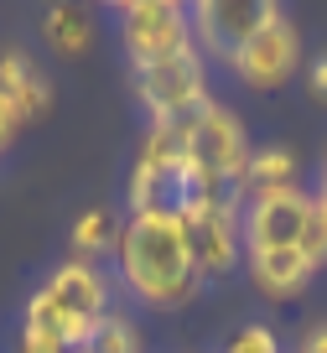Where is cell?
<instances>
[{
    "label": "cell",
    "mask_w": 327,
    "mask_h": 353,
    "mask_svg": "<svg viewBox=\"0 0 327 353\" xmlns=\"http://www.w3.org/2000/svg\"><path fill=\"white\" fill-rule=\"evenodd\" d=\"M296 250L312 265H327V208L317 198H312V213H306V229H301V244H296Z\"/></svg>",
    "instance_id": "ac0fdd59"
},
{
    "label": "cell",
    "mask_w": 327,
    "mask_h": 353,
    "mask_svg": "<svg viewBox=\"0 0 327 353\" xmlns=\"http://www.w3.org/2000/svg\"><path fill=\"white\" fill-rule=\"evenodd\" d=\"M312 198H317V203H322V208H327V182H322V188H317V192H312Z\"/></svg>",
    "instance_id": "cb8c5ba5"
},
{
    "label": "cell",
    "mask_w": 327,
    "mask_h": 353,
    "mask_svg": "<svg viewBox=\"0 0 327 353\" xmlns=\"http://www.w3.org/2000/svg\"><path fill=\"white\" fill-rule=\"evenodd\" d=\"M224 353H281V338H275V327H265V322H250V327H239L224 343Z\"/></svg>",
    "instance_id": "d6986e66"
},
{
    "label": "cell",
    "mask_w": 327,
    "mask_h": 353,
    "mask_svg": "<svg viewBox=\"0 0 327 353\" xmlns=\"http://www.w3.org/2000/svg\"><path fill=\"white\" fill-rule=\"evenodd\" d=\"M306 88H312V99L327 104V52H317L312 63H306Z\"/></svg>",
    "instance_id": "ffe728a7"
},
{
    "label": "cell",
    "mask_w": 327,
    "mask_h": 353,
    "mask_svg": "<svg viewBox=\"0 0 327 353\" xmlns=\"http://www.w3.org/2000/svg\"><path fill=\"white\" fill-rule=\"evenodd\" d=\"M0 94L11 99V110L21 114V125L52 110V83H47V73L21 47H6V52H0Z\"/></svg>",
    "instance_id": "7c38bea8"
},
{
    "label": "cell",
    "mask_w": 327,
    "mask_h": 353,
    "mask_svg": "<svg viewBox=\"0 0 327 353\" xmlns=\"http://www.w3.org/2000/svg\"><path fill=\"white\" fill-rule=\"evenodd\" d=\"M275 11H281L275 0H197L187 16H192V42H197V52L218 57V63H234V57H239V47L250 42V37L260 32Z\"/></svg>",
    "instance_id": "8992f818"
},
{
    "label": "cell",
    "mask_w": 327,
    "mask_h": 353,
    "mask_svg": "<svg viewBox=\"0 0 327 353\" xmlns=\"http://www.w3.org/2000/svg\"><path fill=\"white\" fill-rule=\"evenodd\" d=\"M42 37L57 47V52L78 57L88 42H94V26H88V16L78 11V6H52V11L42 16Z\"/></svg>",
    "instance_id": "9a60e30c"
},
{
    "label": "cell",
    "mask_w": 327,
    "mask_h": 353,
    "mask_svg": "<svg viewBox=\"0 0 327 353\" xmlns=\"http://www.w3.org/2000/svg\"><path fill=\"white\" fill-rule=\"evenodd\" d=\"M296 353H327V322H322V327H312V332H306V338H301V348H296Z\"/></svg>",
    "instance_id": "603a6c76"
},
{
    "label": "cell",
    "mask_w": 327,
    "mask_h": 353,
    "mask_svg": "<svg viewBox=\"0 0 327 353\" xmlns=\"http://www.w3.org/2000/svg\"><path fill=\"white\" fill-rule=\"evenodd\" d=\"M177 125V130L187 135V166H192L197 176H208V182H224V188L239 192V176L244 166H250V135H244L239 114L224 110L218 99H208L203 110H192L187 120H166Z\"/></svg>",
    "instance_id": "3957f363"
},
{
    "label": "cell",
    "mask_w": 327,
    "mask_h": 353,
    "mask_svg": "<svg viewBox=\"0 0 327 353\" xmlns=\"http://www.w3.org/2000/svg\"><path fill=\"white\" fill-rule=\"evenodd\" d=\"M16 353H83V348H63V343H47V338L21 332V338H16Z\"/></svg>",
    "instance_id": "7402d4cb"
},
{
    "label": "cell",
    "mask_w": 327,
    "mask_h": 353,
    "mask_svg": "<svg viewBox=\"0 0 327 353\" xmlns=\"http://www.w3.org/2000/svg\"><path fill=\"white\" fill-rule=\"evenodd\" d=\"M109 276L94 260H63L42 286L26 301L21 332L47 343H63V348H83L88 332L109 317Z\"/></svg>",
    "instance_id": "7a4b0ae2"
},
{
    "label": "cell",
    "mask_w": 327,
    "mask_h": 353,
    "mask_svg": "<svg viewBox=\"0 0 327 353\" xmlns=\"http://www.w3.org/2000/svg\"><path fill=\"white\" fill-rule=\"evenodd\" d=\"M312 213V192H270V198L244 203V254L250 250H296Z\"/></svg>",
    "instance_id": "9c48e42d"
},
{
    "label": "cell",
    "mask_w": 327,
    "mask_h": 353,
    "mask_svg": "<svg viewBox=\"0 0 327 353\" xmlns=\"http://www.w3.org/2000/svg\"><path fill=\"white\" fill-rule=\"evenodd\" d=\"M187 229V250L203 281L229 276L244 260V203H218V208H197L182 219Z\"/></svg>",
    "instance_id": "52a82bcc"
},
{
    "label": "cell",
    "mask_w": 327,
    "mask_h": 353,
    "mask_svg": "<svg viewBox=\"0 0 327 353\" xmlns=\"http://www.w3.org/2000/svg\"><path fill=\"white\" fill-rule=\"evenodd\" d=\"M120 42L130 52V68L161 63V57L192 52V16L177 0H125L120 6Z\"/></svg>",
    "instance_id": "5b68a950"
},
{
    "label": "cell",
    "mask_w": 327,
    "mask_h": 353,
    "mask_svg": "<svg viewBox=\"0 0 327 353\" xmlns=\"http://www.w3.org/2000/svg\"><path fill=\"white\" fill-rule=\"evenodd\" d=\"M296 63H301V37H296L291 16L275 11L270 21H265L260 32L239 47V57H234L229 68H234L250 88H281V83H291Z\"/></svg>",
    "instance_id": "ba28073f"
},
{
    "label": "cell",
    "mask_w": 327,
    "mask_h": 353,
    "mask_svg": "<svg viewBox=\"0 0 327 353\" xmlns=\"http://www.w3.org/2000/svg\"><path fill=\"white\" fill-rule=\"evenodd\" d=\"M296 156L286 145H260L250 151V166L239 176V203H255V198H270V192H291L296 188Z\"/></svg>",
    "instance_id": "4fadbf2b"
},
{
    "label": "cell",
    "mask_w": 327,
    "mask_h": 353,
    "mask_svg": "<svg viewBox=\"0 0 327 353\" xmlns=\"http://www.w3.org/2000/svg\"><path fill=\"white\" fill-rule=\"evenodd\" d=\"M115 270H120L125 291L146 307H187L203 291V276L187 250L182 219H161V213H130L115 239Z\"/></svg>",
    "instance_id": "6da1fadb"
},
{
    "label": "cell",
    "mask_w": 327,
    "mask_h": 353,
    "mask_svg": "<svg viewBox=\"0 0 327 353\" xmlns=\"http://www.w3.org/2000/svg\"><path fill=\"white\" fill-rule=\"evenodd\" d=\"M83 353H141V332H135V322H130V317L109 312V317L99 322L94 332H88Z\"/></svg>",
    "instance_id": "e0dca14e"
},
{
    "label": "cell",
    "mask_w": 327,
    "mask_h": 353,
    "mask_svg": "<svg viewBox=\"0 0 327 353\" xmlns=\"http://www.w3.org/2000/svg\"><path fill=\"white\" fill-rule=\"evenodd\" d=\"M16 130H21V114H16V110H11V99L0 94V151L16 141Z\"/></svg>",
    "instance_id": "44dd1931"
},
{
    "label": "cell",
    "mask_w": 327,
    "mask_h": 353,
    "mask_svg": "<svg viewBox=\"0 0 327 353\" xmlns=\"http://www.w3.org/2000/svg\"><path fill=\"white\" fill-rule=\"evenodd\" d=\"M115 239H120V219H115L109 208H88L83 219L73 223V260L115 254Z\"/></svg>",
    "instance_id": "5bb4252c"
},
{
    "label": "cell",
    "mask_w": 327,
    "mask_h": 353,
    "mask_svg": "<svg viewBox=\"0 0 327 353\" xmlns=\"http://www.w3.org/2000/svg\"><path fill=\"white\" fill-rule=\"evenodd\" d=\"M135 73V94H141L146 114L156 125L166 120H187L192 110H203L213 94H208V63L203 52H177V57H161V63H146V68H130Z\"/></svg>",
    "instance_id": "277c9868"
},
{
    "label": "cell",
    "mask_w": 327,
    "mask_h": 353,
    "mask_svg": "<svg viewBox=\"0 0 327 353\" xmlns=\"http://www.w3.org/2000/svg\"><path fill=\"white\" fill-rule=\"evenodd\" d=\"M322 182H327V172H322Z\"/></svg>",
    "instance_id": "d4e9b609"
},
{
    "label": "cell",
    "mask_w": 327,
    "mask_h": 353,
    "mask_svg": "<svg viewBox=\"0 0 327 353\" xmlns=\"http://www.w3.org/2000/svg\"><path fill=\"white\" fill-rule=\"evenodd\" d=\"M135 166H187V135L177 125H156L141 135V151H135Z\"/></svg>",
    "instance_id": "2e32d148"
},
{
    "label": "cell",
    "mask_w": 327,
    "mask_h": 353,
    "mask_svg": "<svg viewBox=\"0 0 327 353\" xmlns=\"http://www.w3.org/2000/svg\"><path fill=\"white\" fill-rule=\"evenodd\" d=\"M244 260H250V281H255L270 301L301 296V291L312 286V276H317V265L306 260L301 250H250Z\"/></svg>",
    "instance_id": "8fae6325"
},
{
    "label": "cell",
    "mask_w": 327,
    "mask_h": 353,
    "mask_svg": "<svg viewBox=\"0 0 327 353\" xmlns=\"http://www.w3.org/2000/svg\"><path fill=\"white\" fill-rule=\"evenodd\" d=\"M125 203H130V213L182 219L187 213V166H130Z\"/></svg>",
    "instance_id": "30bf717a"
}]
</instances>
